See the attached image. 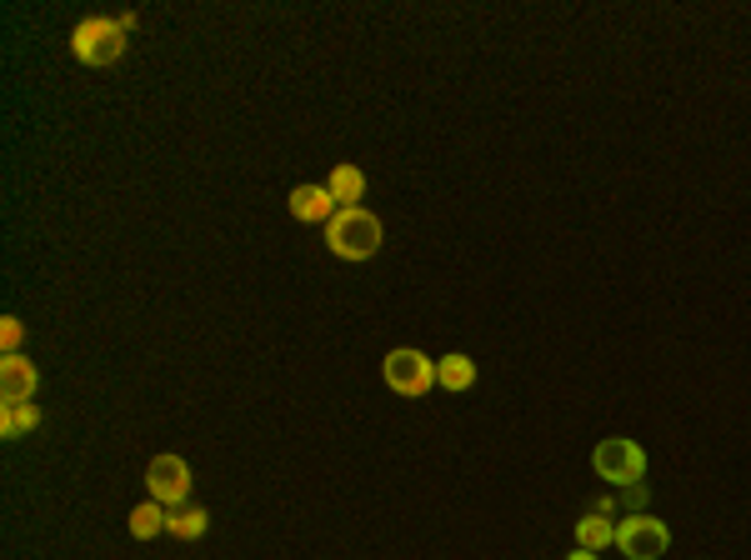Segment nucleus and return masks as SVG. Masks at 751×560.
<instances>
[{
  "label": "nucleus",
  "mask_w": 751,
  "mask_h": 560,
  "mask_svg": "<svg viewBox=\"0 0 751 560\" xmlns=\"http://www.w3.org/2000/svg\"><path fill=\"white\" fill-rule=\"evenodd\" d=\"M326 246L336 250L341 260H371L382 250V220L361 211V205H346L326 220Z\"/></svg>",
  "instance_id": "f257e3e1"
},
{
  "label": "nucleus",
  "mask_w": 751,
  "mask_h": 560,
  "mask_svg": "<svg viewBox=\"0 0 751 560\" xmlns=\"http://www.w3.org/2000/svg\"><path fill=\"white\" fill-rule=\"evenodd\" d=\"M71 51H76V61H86V65L120 61V55H126V21L90 15V21L76 25V35H71Z\"/></svg>",
  "instance_id": "f03ea898"
},
{
  "label": "nucleus",
  "mask_w": 751,
  "mask_h": 560,
  "mask_svg": "<svg viewBox=\"0 0 751 560\" xmlns=\"http://www.w3.org/2000/svg\"><path fill=\"white\" fill-rule=\"evenodd\" d=\"M591 465H597L601 481L611 485H636L646 471V451L636 441H626V435H611V441L597 445V455H591Z\"/></svg>",
  "instance_id": "7ed1b4c3"
},
{
  "label": "nucleus",
  "mask_w": 751,
  "mask_h": 560,
  "mask_svg": "<svg viewBox=\"0 0 751 560\" xmlns=\"http://www.w3.org/2000/svg\"><path fill=\"white\" fill-rule=\"evenodd\" d=\"M382 376H386V386H391L396 396H426V390H431V380H436V366L421 356V351L401 345V351H391V356H386Z\"/></svg>",
  "instance_id": "20e7f679"
},
{
  "label": "nucleus",
  "mask_w": 751,
  "mask_h": 560,
  "mask_svg": "<svg viewBox=\"0 0 751 560\" xmlns=\"http://www.w3.org/2000/svg\"><path fill=\"white\" fill-rule=\"evenodd\" d=\"M616 546L626 550V560H656L666 556L672 536H666V526L656 516H626L616 526Z\"/></svg>",
  "instance_id": "39448f33"
},
{
  "label": "nucleus",
  "mask_w": 751,
  "mask_h": 560,
  "mask_svg": "<svg viewBox=\"0 0 751 560\" xmlns=\"http://www.w3.org/2000/svg\"><path fill=\"white\" fill-rule=\"evenodd\" d=\"M146 485H151V500L181 506V500L191 496V465H185L181 455H155V461L146 465Z\"/></svg>",
  "instance_id": "423d86ee"
},
{
  "label": "nucleus",
  "mask_w": 751,
  "mask_h": 560,
  "mask_svg": "<svg viewBox=\"0 0 751 560\" xmlns=\"http://www.w3.org/2000/svg\"><path fill=\"white\" fill-rule=\"evenodd\" d=\"M35 396V366L25 356H6L0 360V400L6 406H31Z\"/></svg>",
  "instance_id": "0eeeda50"
},
{
  "label": "nucleus",
  "mask_w": 751,
  "mask_h": 560,
  "mask_svg": "<svg viewBox=\"0 0 751 560\" xmlns=\"http://www.w3.org/2000/svg\"><path fill=\"white\" fill-rule=\"evenodd\" d=\"M291 216L305 220V226L331 220L336 216V195H331V185H296L291 191Z\"/></svg>",
  "instance_id": "6e6552de"
},
{
  "label": "nucleus",
  "mask_w": 751,
  "mask_h": 560,
  "mask_svg": "<svg viewBox=\"0 0 751 560\" xmlns=\"http://www.w3.org/2000/svg\"><path fill=\"white\" fill-rule=\"evenodd\" d=\"M331 195H336L341 211H346V205H361V195H366V175H361L356 165H336V171H331Z\"/></svg>",
  "instance_id": "1a4fd4ad"
},
{
  "label": "nucleus",
  "mask_w": 751,
  "mask_h": 560,
  "mask_svg": "<svg viewBox=\"0 0 751 560\" xmlns=\"http://www.w3.org/2000/svg\"><path fill=\"white\" fill-rule=\"evenodd\" d=\"M471 380H476V366H471V356H447V360H436V386H447V390H471Z\"/></svg>",
  "instance_id": "9d476101"
},
{
  "label": "nucleus",
  "mask_w": 751,
  "mask_h": 560,
  "mask_svg": "<svg viewBox=\"0 0 751 560\" xmlns=\"http://www.w3.org/2000/svg\"><path fill=\"white\" fill-rule=\"evenodd\" d=\"M206 526H211V516L201 506L171 510V516H165V530H171V536H181V540H201V536H206Z\"/></svg>",
  "instance_id": "9b49d317"
},
{
  "label": "nucleus",
  "mask_w": 751,
  "mask_h": 560,
  "mask_svg": "<svg viewBox=\"0 0 751 560\" xmlns=\"http://www.w3.org/2000/svg\"><path fill=\"white\" fill-rule=\"evenodd\" d=\"M161 530H165L161 500H146V506L131 510V536H136V540H151V536H161Z\"/></svg>",
  "instance_id": "f8f14e48"
},
{
  "label": "nucleus",
  "mask_w": 751,
  "mask_h": 560,
  "mask_svg": "<svg viewBox=\"0 0 751 560\" xmlns=\"http://www.w3.org/2000/svg\"><path fill=\"white\" fill-rule=\"evenodd\" d=\"M577 540H581V550H601V546H611V540H616V526H611V520L597 510V516H587L577 526Z\"/></svg>",
  "instance_id": "ddd939ff"
},
{
  "label": "nucleus",
  "mask_w": 751,
  "mask_h": 560,
  "mask_svg": "<svg viewBox=\"0 0 751 560\" xmlns=\"http://www.w3.org/2000/svg\"><path fill=\"white\" fill-rule=\"evenodd\" d=\"M35 420H41V410H35V406H6V410H0V435L11 441V435L31 431Z\"/></svg>",
  "instance_id": "4468645a"
},
{
  "label": "nucleus",
  "mask_w": 751,
  "mask_h": 560,
  "mask_svg": "<svg viewBox=\"0 0 751 560\" xmlns=\"http://www.w3.org/2000/svg\"><path fill=\"white\" fill-rule=\"evenodd\" d=\"M21 321H15V315H6V321H0V345H6V356H15V345H21Z\"/></svg>",
  "instance_id": "2eb2a0df"
},
{
  "label": "nucleus",
  "mask_w": 751,
  "mask_h": 560,
  "mask_svg": "<svg viewBox=\"0 0 751 560\" xmlns=\"http://www.w3.org/2000/svg\"><path fill=\"white\" fill-rule=\"evenodd\" d=\"M571 560H597V550H577V556H571Z\"/></svg>",
  "instance_id": "dca6fc26"
}]
</instances>
